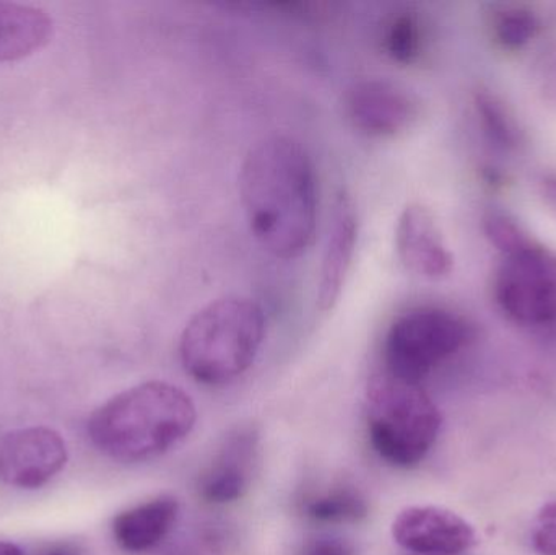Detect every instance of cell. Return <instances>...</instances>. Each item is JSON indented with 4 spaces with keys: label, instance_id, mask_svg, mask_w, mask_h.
<instances>
[{
    "label": "cell",
    "instance_id": "8fae6325",
    "mask_svg": "<svg viewBox=\"0 0 556 555\" xmlns=\"http://www.w3.org/2000/svg\"><path fill=\"white\" fill-rule=\"evenodd\" d=\"M358 241V215L352 198L340 192L333 204L329 237L320 264L319 286H317V308L332 312L342 295L343 286L352 267Z\"/></svg>",
    "mask_w": 556,
    "mask_h": 555
},
{
    "label": "cell",
    "instance_id": "5b68a950",
    "mask_svg": "<svg viewBox=\"0 0 556 555\" xmlns=\"http://www.w3.org/2000/svg\"><path fill=\"white\" fill-rule=\"evenodd\" d=\"M469 339V325L456 313L431 306L412 310L399 316L386 335V374L421 384Z\"/></svg>",
    "mask_w": 556,
    "mask_h": 555
},
{
    "label": "cell",
    "instance_id": "44dd1931",
    "mask_svg": "<svg viewBox=\"0 0 556 555\" xmlns=\"http://www.w3.org/2000/svg\"><path fill=\"white\" fill-rule=\"evenodd\" d=\"M306 555H350L349 550L337 541H319Z\"/></svg>",
    "mask_w": 556,
    "mask_h": 555
},
{
    "label": "cell",
    "instance_id": "cb8c5ba5",
    "mask_svg": "<svg viewBox=\"0 0 556 555\" xmlns=\"http://www.w3.org/2000/svg\"><path fill=\"white\" fill-rule=\"evenodd\" d=\"M48 555H68V554H48Z\"/></svg>",
    "mask_w": 556,
    "mask_h": 555
},
{
    "label": "cell",
    "instance_id": "7a4b0ae2",
    "mask_svg": "<svg viewBox=\"0 0 556 555\" xmlns=\"http://www.w3.org/2000/svg\"><path fill=\"white\" fill-rule=\"evenodd\" d=\"M195 420L198 411L186 391L166 381H147L98 407L88 422V433L108 458L142 463L185 442Z\"/></svg>",
    "mask_w": 556,
    "mask_h": 555
},
{
    "label": "cell",
    "instance_id": "7c38bea8",
    "mask_svg": "<svg viewBox=\"0 0 556 555\" xmlns=\"http://www.w3.org/2000/svg\"><path fill=\"white\" fill-rule=\"evenodd\" d=\"M260 433L254 427H240L225 439L201 482V495L211 504L240 501L250 488L256 462Z\"/></svg>",
    "mask_w": 556,
    "mask_h": 555
},
{
    "label": "cell",
    "instance_id": "ba28073f",
    "mask_svg": "<svg viewBox=\"0 0 556 555\" xmlns=\"http://www.w3.org/2000/svg\"><path fill=\"white\" fill-rule=\"evenodd\" d=\"M391 531L402 550L417 555H459L479 543L469 521L433 505H415L399 512Z\"/></svg>",
    "mask_w": 556,
    "mask_h": 555
},
{
    "label": "cell",
    "instance_id": "5bb4252c",
    "mask_svg": "<svg viewBox=\"0 0 556 555\" xmlns=\"http://www.w3.org/2000/svg\"><path fill=\"white\" fill-rule=\"evenodd\" d=\"M54 25L45 10L0 2V62L18 61L51 39Z\"/></svg>",
    "mask_w": 556,
    "mask_h": 555
},
{
    "label": "cell",
    "instance_id": "30bf717a",
    "mask_svg": "<svg viewBox=\"0 0 556 555\" xmlns=\"http://www.w3.org/2000/svg\"><path fill=\"white\" fill-rule=\"evenodd\" d=\"M399 260L417 276L443 279L453 270L454 257L433 212L424 204L402 211L395 228Z\"/></svg>",
    "mask_w": 556,
    "mask_h": 555
},
{
    "label": "cell",
    "instance_id": "9a60e30c",
    "mask_svg": "<svg viewBox=\"0 0 556 555\" xmlns=\"http://www.w3.org/2000/svg\"><path fill=\"white\" fill-rule=\"evenodd\" d=\"M306 514L320 524H356L368 515V504L355 489L337 488L307 502Z\"/></svg>",
    "mask_w": 556,
    "mask_h": 555
},
{
    "label": "cell",
    "instance_id": "3957f363",
    "mask_svg": "<svg viewBox=\"0 0 556 555\" xmlns=\"http://www.w3.org/2000/svg\"><path fill=\"white\" fill-rule=\"evenodd\" d=\"M266 336V315L254 300L228 295L195 313L179 341L182 367L208 387L231 383L250 370Z\"/></svg>",
    "mask_w": 556,
    "mask_h": 555
},
{
    "label": "cell",
    "instance_id": "e0dca14e",
    "mask_svg": "<svg viewBox=\"0 0 556 555\" xmlns=\"http://www.w3.org/2000/svg\"><path fill=\"white\" fill-rule=\"evenodd\" d=\"M476 106L489 136L505 149H515L519 143V130L506 108L495 94L479 91Z\"/></svg>",
    "mask_w": 556,
    "mask_h": 555
},
{
    "label": "cell",
    "instance_id": "277c9868",
    "mask_svg": "<svg viewBox=\"0 0 556 555\" xmlns=\"http://www.w3.org/2000/svg\"><path fill=\"white\" fill-rule=\"evenodd\" d=\"M365 409L372 449L389 465L414 468L433 449L441 414L421 384L376 375L366 388Z\"/></svg>",
    "mask_w": 556,
    "mask_h": 555
},
{
    "label": "cell",
    "instance_id": "ffe728a7",
    "mask_svg": "<svg viewBox=\"0 0 556 555\" xmlns=\"http://www.w3.org/2000/svg\"><path fill=\"white\" fill-rule=\"evenodd\" d=\"M532 546L539 555H556V501L548 502L535 518Z\"/></svg>",
    "mask_w": 556,
    "mask_h": 555
},
{
    "label": "cell",
    "instance_id": "603a6c76",
    "mask_svg": "<svg viewBox=\"0 0 556 555\" xmlns=\"http://www.w3.org/2000/svg\"><path fill=\"white\" fill-rule=\"evenodd\" d=\"M0 555H26L18 546L12 543L0 541Z\"/></svg>",
    "mask_w": 556,
    "mask_h": 555
},
{
    "label": "cell",
    "instance_id": "8992f818",
    "mask_svg": "<svg viewBox=\"0 0 556 555\" xmlns=\"http://www.w3.org/2000/svg\"><path fill=\"white\" fill-rule=\"evenodd\" d=\"M495 299L513 321L547 326L556 321V253L532 241L508 254L496 270Z\"/></svg>",
    "mask_w": 556,
    "mask_h": 555
},
{
    "label": "cell",
    "instance_id": "ac0fdd59",
    "mask_svg": "<svg viewBox=\"0 0 556 555\" xmlns=\"http://www.w3.org/2000/svg\"><path fill=\"white\" fill-rule=\"evenodd\" d=\"M539 29L534 13L525 9H511L503 12L495 22V36L500 45L508 49H518L528 45Z\"/></svg>",
    "mask_w": 556,
    "mask_h": 555
},
{
    "label": "cell",
    "instance_id": "9c48e42d",
    "mask_svg": "<svg viewBox=\"0 0 556 555\" xmlns=\"http://www.w3.org/2000/svg\"><path fill=\"white\" fill-rule=\"evenodd\" d=\"M343 113L365 136L392 137L414 123L417 103L399 85L371 78L356 81L346 90Z\"/></svg>",
    "mask_w": 556,
    "mask_h": 555
},
{
    "label": "cell",
    "instance_id": "7402d4cb",
    "mask_svg": "<svg viewBox=\"0 0 556 555\" xmlns=\"http://www.w3.org/2000/svg\"><path fill=\"white\" fill-rule=\"evenodd\" d=\"M542 192H544L545 199L548 204L556 211V176H547L542 182Z\"/></svg>",
    "mask_w": 556,
    "mask_h": 555
},
{
    "label": "cell",
    "instance_id": "d6986e66",
    "mask_svg": "<svg viewBox=\"0 0 556 555\" xmlns=\"http://www.w3.org/2000/svg\"><path fill=\"white\" fill-rule=\"evenodd\" d=\"M483 230L486 238L495 244L505 256L516 253L532 243V238L522 230L521 225L516 224L508 215L492 212L483 218Z\"/></svg>",
    "mask_w": 556,
    "mask_h": 555
},
{
    "label": "cell",
    "instance_id": "52a82bcc",
    "mask_svg": "<svg viewBox=\"0 0 556 555\" xmlns=\"http://www.w3.org/2000/svg\"><path fill=\"white\" fill-rule=\"evenodd\" d=\"M65 463L64 439L48 427L13 430L0 437V481L10 488H42Z\"/></svg>",
    "mask_w": 556,
    "mask_h": 555
},
{
    "label": "cell",
    "instance_id": "4fadbf2b",
    "mask_svg": "<svg viewBox=\"0 0 556 555\" xmlns=\"http://www.w3.org/2000/svg\"><path fill=\"white\" fill-rule=\"evenodd\" d=\"M178 514V501L172 495H162L137 505L114 518V540L126 553L152 551L168 537Z\"/></svg>",
    "mask_w": 556,
    "mask_h": 555
},
{
    "label": "cell",
    "instance_id": "6da1fadb",
    "mask_svg": "<svg viewBox=\"0 0 556 555\" xmlns=\"http://www.w3.org/2000/svg\"><path fill=\"white\" fill-rule=\"evenodd\" d=\"M248 227L257 243L278 257L303 256L317 225V178L307 150L287 136L251 147L240 173Z\"/></svg>",
    "mask_w": 556,
    "mask_h": 555
},
{
    "label": "cell",
    "instance_id": "2e32d148",
    "mask_svg": "<svg viewBox=\"0 0 556 555\" xmlns=\"http://www.w3.org/2000/svg\"><path fill=\"white\" fill-rule=\"evenodd\" d=\"M421 41H424V31H421L420 20L414 13L404 12L395 15L388 23L382 45L394 61L412 64L420 55Z\"/></svg>",
    "mask_w": 556,
    "mask_h": 555
}]
</instances>
